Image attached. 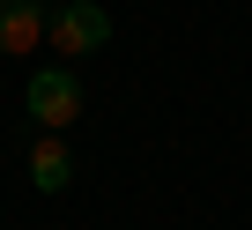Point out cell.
<instances>
[{
  "label": "cell",
  "mask_w": 252,
  "mask_h": 230,
  "mask_svg": "<svg viewBox=\"0 0 252 230\" xmlns=\"http://www.w3.org/2000/svg\"><path fill=\"white\" fill-rule=\"evenodd\" d=\"M23 111H30L45 134H67L82 119V82H74V67H37L23 82Z\"/></svg>",
  "instance_id": "obj_1"
},
{
  "label": "cell",
  "mask_w": 252,
  "mask_h": 230,
  "mask_svg": "<svg viewBox=\"0 0 252 230\" xmlns=\"http://www.w3.org/2000/svg\"><path fill=\"white\" fill-rule=\"evenodd\" d=\"M45 37H52L60 60H82V52L111 45V15H104V0H60V8L45 15Z\"/></svg>",
  "instance_id": "obj_2"
},
{
  "label": "cell",
  "mask_w": 252,
  "mask_h": 230,
  "mask_svg": "<svg viewBox=\"0 0 252 230\" xmlns=\"http://www.w3.org/2000/svg\"><path fill=\"white\" fill-rule=\"evenodd\" d=\"M45 0H0V52L8 60H23V52H37L45 45Z\"/></svg>",
  "instance_id": "obj_3"
},
{
  "label": "cell",
  "mask_w": 252,
  "mask_h": 230,
  "mask_svg": "<svg viewBox=\"0 0 252 230\" xmlns=\"http://www.w3.org/2000/svg\"><path fill=\"white\" fill-rule=\"evenodd\" d=\"M30 186H37V193H67V186H74L67 134H37V141H30Z\"/></svg>",
  "instance_id": "obj_4"
}]
</instances>
